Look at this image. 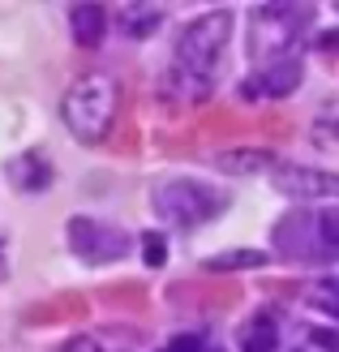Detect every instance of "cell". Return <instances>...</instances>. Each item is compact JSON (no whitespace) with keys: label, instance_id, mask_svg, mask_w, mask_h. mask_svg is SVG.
Instances as JSON below:
<instances>
[{"label":"cell","instance_id":"6da1fadb","mask_svg":"<svg viewBox=\"0 0 339 352\" xmlns=\"http://www.w3.org/2000/svg\"><path fill=\"white\" fill-rule=\"evenodd\" d=\"M228 34H232V13H206L198 22H189L181 43H176V65H172L168 91L181 86V99H202L210 91L215 65L228 47Z\"/></svg>","mask_w":339,"mask_h":352},{"label":"cell","instance_id":"7a4b0ae2","mask_svg":"<svg viewBox=\"0 0 339 352\" xmlns=\"http://www.w3.org/2000/svg\"><path fill=\"white\" fill-rule=\"evenodd\" d=\"M116 108H120V86L108 74H86L65 95V125L82 142H99V138H108Z\"/></svg>","mask_w":339,"mask_h":352},{"label":"cell","instance_id":"3957f363","mask_svg":"<svg viewBox=\"0 0 339 352\" xmlns=\"http://www.w3.org/2000/svg\"><path fill=\"white\" fill-rule=\"evenodd\" d=\"M279 254L300 262H331L339 254V215L335 210H292L275 228Z\"/></svg>","mask_w":339,"mask_h":352},{"label":"cell","instance_id":"277c9868","mask_svg":"<svg viewBox=\"0 0 339 352\" xmlns=\"http://www.w3.org/2000/svg\"><path fill=\"white\" fill-rule=\"evenodd\" d=\"M309 17V9H296V5H266L254 9V39H249V56L271 65L275 56L288 60V52L300 39V22Z\"/></svg>","mask_w":339,"mask_h":352},{"label":"cell","instance_id":"5b68a950","mask_svg":"<svg viewBox=\"0 0 339 352\" xmlns=\"http://www.w3.org/2000/svg\"><path fill=\"white\" fill-rule=\"evenodd\" d=\"M223 206H228L223 193L206 189V185H198V181H168V185L155 189V210H159L168 223H176V228L206 223V219H215Z\"/></svg>","mask_w":339,"mask_h":352},{"label":"cell","instance_id":"8992f818","mask_svg":"<svg viewBox=\"0 0 339 352\" xmlns=\"http://www.w3.org/2000/svg\"><path fill=\"white\" fill-rule=\"evenodd\" d=\"M69 245L74 254L86 262H116L129 254V236L112 223H95V219H74L69 223Z\"/></svg>","mask_w":339,"mask_h":352},{"label":"cell","instance_id":"52a82bcc","mask_svg":"<svg viewBox=\"0 0 339 352\" xmlns=\"http://www.w3.org/2000/svg\"><path fill=\"white\" fill-rule=\"evenodd\" d=\"M275 189L300 202H318V198H339V176L335 172H318V168H279L275 172Z\"/></svg>","mask_w":339,"mask_h":352},{"label":"cell","instance_id":"ba28073f","mask_svg":"<svg viewBox=\"0 0 339 352\" xmlns=\"http://www.w3.org/2000/svg\"><path fill=\"white\" fill-rule=\"evenodd\" d=\"M296 82H300V65L288 56V60H279V65L258 69V78L245 86V95H288Z\"/></svg>","mask_w":339,"mask_h":352},{"label":"cell","instance_id":"9c48e42d","mask_svg":"<svg viewBox=\"0 0 339 352\" xmlns=\"http://www.w3.org/2000/svg\"><path fill=\"white\" fill-rule=\"evenodd\" d=\"M9 176H13L17 189H43V185H52V168H47L43 155H17V160L9 164Z\"/></svg>","mask_w":339,"mask_h":352},{"label":"cell","instance_id":"30bf717a","mask_svg":"<svg viewBox=\"0 0 339 352\" xmlns=\"http://www.w3.org/2000/svg\"><path fill=\"white\" fill-rule=\"evenodd\" d=\"M103 26H108V17H103L99 5H78L74 9V39L82 47H95L103 39Z\"/></svg>","mask_w":339,"mask_h":352},{"label":"cell","instance_id":"8fae6325","mask_svg":"<svg viewBox=\"0 0 339 352\" xmlns=\"http://www.w3.org/2000/svg\"><path fill=\"white\" fill-rule=\"evenodd\" d=\"M275 160L271 151H232V155H219V168H232V172H266Z\"/></svg>","mask_w":339,"mask_h":352},{"label":"cell","instance_id":"7c38bea8","mask_svg":"<svg viewBox=\"0 0 339 352\" xmlns=\"http://www.w3.org/2000/svg\"><path fill=\"white\" fill-rule=\"evenodd\" d=\"M266 254H254V250H237V254H219V258H210L206 267L210 271H237V267H262Z\"/></svg>","mask_w":339,"mask_h":352},{"label":"cell","instance_id":"4fadbf2b","mask_svg":"<svg viewBox=\"0 0 339 352\" xmlns=\"http://www.w3.org/2000/svg\"><path fill=\"white\" fill-rule=\"evenodd\" d=\"M271 344H275V327L266 322V318L245 336V352H271Z\"/></svg>","mask_w":339,"mask_h":352},{"label":"cell","instance_id":"5bb4252c","mask_svg":"<svg viewBox=\"0 0 339 352\" xmlns=\"http://www.w3.org/2000/svg\"><path fill=\"white\" fill-rule=\"evenodd\" d=\"M142 258H146V267H164V262H168V245H164V236H159V232L142 236Z\"/></svg>","mask_w":339,"mask_h":352},{"label":"cell","instance_id":"9a60e30c","mask_svg":"<svg viewBox=\"0 0 339 352\" xmlns=\"http://www.w3.org/2000/svg\"><path fill=\"white\" fill-rule=\"evenodd\" d=\"M309 296H314V305H322L327 314H335V318H339V279H327V284H318Z\"/></svg>","mask_w":339,"mask_h":352},{"label":"cell","instance_id":"2e32d148","mask_svg":"<svg viewBox=\"0 0 339 352\" xmlns=\"http://www.w3.org/2000/svg\"><path fill=\"white\" fill-rule=\"evenodd\" d=\"M159 352H202V340L198 336H176V340H168Z\"/></svg>","mask_w":339,"mask_h":352},{"label":"cell","instance_id":"e0dca14e","mask_svg":"<svg viewBox=\"0 0 339 352\" xmlns=\"http://www.w3.org/2000/svg\"><path fill=\"white\" fill-rule=\"evenodd\" d=\"M56 352H99V344H91V340H69V344H61Z\"/></svg>","mask_w":339,"mask_h":352},{"label":"cell","instance_id":"ac0fdd59","mask_svg":"<svg viewBox=\"0 0 339 352\" xmlns=\"http://www.w3.org/2000/svg\"><path fill=\"white\" fill-rule=\"evenodd\" d=\"M314 340L322 344V348H335L339 352V336H331V331H314Z\"/></svg>","mask_w":339,"mask_h":352}]
</instances>
